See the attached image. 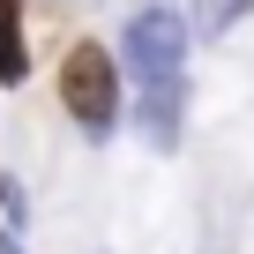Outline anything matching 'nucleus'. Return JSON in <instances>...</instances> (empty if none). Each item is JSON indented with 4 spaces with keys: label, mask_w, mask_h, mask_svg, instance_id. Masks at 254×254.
Listing matches in <instances>:
<instances>
[{
    "label": "nucleus",
    "mask_w": 254,
    "mask_h": 254,
    "mask_svg": "<svg viewBox=\"0 0 254 254\" xmlns=\"http://www.w3.org/2000/svg\"><path fill=\"white\" fill-rule=\"evenodd\" d=\"M180 60H187V23L172 8H142L127 23V67L142 82V127L150 142H172L180 127Z\"/></svg>",
    "instance_id": "nucleus-1"
},
{
    "label": "nucleus",
    "mask_w": 254,
    "mask_h": 254,
    "mask_svg": "<svg viewBox=\"0 0 254 254\" xmlns=\"http://www.w3.org/2000/svg\"><path fill=\"white\" fill-rule=\"evenodd\" d=\"M0 254H15V239H8V232H0Z\"/></svg>",
    "instance_id": "nucleus-5"
},
{
    "label": "nucleus",
    "mask_w": 254,
    "mask_h": 254,
    "mask_svg": "<svg viewBox=\"0 0 254 254\" xmlns=\"http://www.w3.org/2000/svg\"><path fill=\"white\" fill-rule=\"evenodd\" d=\"M30 67V45H23V8L15 0H0V90H15Z\"/></svg>",
    "instance_id": "nucleus-3"
},
{
    "label": "nucleus",
    "mask_w": 254,
    "mask_h": 254,
    "mask_svg": "<svg viewBox=\"0 0 254 254\" xmlns=\"http://www.w3.org/2000/svg\"><path fill=\"white\" fill-rule=\"evenodd\" d=\"M60 105L90 127V135H105V127L120 120V67H112V53L105 45H75L67 60H60Z\"/></svg>",
    "instance_id": "nucleus-2"
},
{
    "label": "nucleus",
    "mask_w": 254,
    "mask_h": 254,
    "mask_svg": "<svg viewBox=\"0 0 254 254\" xmlns=\"http://www.w3.org/2000/svg\"><path fill=\"white\" fill-rule=\"evenodd\" d=\"M239 8H247V0H202V30H224Z\"/></svg>",
    "instance_id": "nucleus-4"
}]
</instances>
